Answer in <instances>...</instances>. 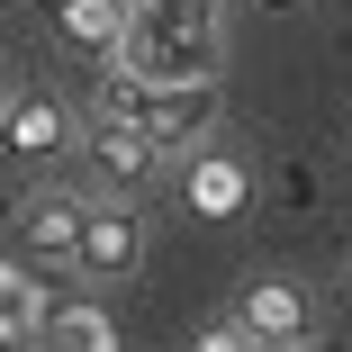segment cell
<instances>
[{"mask_svg":"<svg viewBox=\"0 0 352 352\" xmlns=\"http://www.w3.org/2000/svg\"><path fill=\"white\" fill-rule=\"evenodd\" d=\"M118 73L163 82V91H217V73H226V0H135Z\"/></svg>","mask_w":352,"mask_h":352,"instance_id":"1","label":"cell"},{"mask_svg":"<svg viewBox=\"0 0 352 352\" xmlns=\"http://www.w3.org/2000/svg\"><path fill=\"white\" fill-rule=\"evenodd\" d=\"M100 109H118V118L145 135V145H163V154L208 145V126H217V91H163V82H126V73H118V91H109Z\"/></svg>","mask_w":352,"mask_h":352,"instance_id":"2","label":"cell"},{"mask_svg":"<svg viewBox=\"0 0 352 352\" xmlns=\"http://www.w3.org/2000/svg\"><path fill=\"white\" fill-rule=\"evenodd\" d=\"M82 163H91V181H100L109 199H135V190H154V172H163L172 154L145 145L118 109H91V118H82Z\"/></svg>","mask_w":352,"mask_h":352,"instance_id":"3","label":"cell"},{"mask_svg":"<svg viewBox=\"0 0 352 352\" xmlns=\"http://www.w3.org/2000/svg\"><path fill=\"white\" fill-rule=\"evenodd\" d=\"M0 145H10L19 163H73L82 154V118L54 91H19L10 109H0Z\"/></svg>","mask_w":352,"mask_h":352,"instance_id":"4","label":"cell"},{"mask_svg":"<svg viewBox=\"0 0 352 352\" xmlns=\"http://www.w3.org/2000/svg\"><path fill=\"white\" fill-rule=\"evenodd\" d=\"M235 325H244V343H253V352H262V343H307V334H316V307H307L298 280H244Z\"/></svg>","mask_w":352,"mask_h":352,"instance_id":"5","label":"cell"},{"mask_svg":"<svg viewBox=\"0 0 352 352\" xmlns=\"http://www.w3.org/2000/svg\"><path fill=\"white\" fill-rule=\"evenodd\" d=\"M82 226H91V199H73V190H28L19 199L28 262H82Z\"/></svg>","mask_w":352,"mask_h":352,"instance_id":"6","label":"cell"},{"mask_svg":"<svg viewBox=\"0 0 352 352\" xmlns=\"http://www.w3.org/2000/svg\"><path fill=\"white\" fill-rule=\"evenodd\" d=\"M135 262H145V217H135L126 199H100L91 226H82V262H73V271H91V280H126Z\"/></svg>","mask_w":352,"mask_h":352,"instance_id":"7","label":"cell"},{"mask_svg":"<svg viewBox=\"0 0 352 352\" xmlns=\"http://www.w3.org/2000/svg\"><path fill=\"white\" fill-rule=\"evenodd\" d=\"M54 19H63V36H73L82 54H118V45H126V19H135V0H54Z\"/></svg>","mask_w":352,"mask_h":352,"instance_id":"8","label":"cell"},{"mask_svg":"<svg viewBox=\"0 0 352 352\" xmlns=\"http://www.w3.org/2000/svg\"><path fill=\"white\" fill-rule=\"evenodd\" d=\"M244 199H253V172L235 154H199L190 163V208H199V217H235Z\"/></svg>","mask_w":352,"mask_h":352,"instance_id":"9","label":"cell"},{"mask_svg":"<svg viewBox=\"0 0 352 352\" xmlns=\"http://www.w3.org/2000/svg\"><path fill=\"white\" fill-rule=\"evenodd\" d=\"M45 316H54V298L28 280V262H0V334H45Z\"/></svg>","mask_w":352,"mask_h":352,"instance_id":"10","label":"cell"},{"mask_svg":"<svg viewBox=\"0 0 352 352\" xmlns=\"http://www.w3.org/2000/svg\"><path fill=\"white\" fill-rule=\"evenodd\" d=\"M36 352H118V325L100 307H54L45 334H36Z\"/></svg>","mask_w":352,"mask_h":352,"instance_id":"11","label":"cell"},{"mask_svg":"<svg viewBox=\"0 0 352 352\" xmlns=\"http://www.w3.org/2000/svg\"><path fill=\"white\" fill-rule=\"evenodd\" d=\"M190 352H253V343H244V325H235V316H217V325H208Z\"/></svg>","mask_w":352,"mask_h":352,"instance_id":"12","label":"cell"},{"mask_svg":"<svg viewBox=\"0 0 352 352\" xmlns=\"http://www.w3.org/2000/svg\"><path fill=\"white\" fill-rule=\"evenodd\" d=\"M0 352H36V343H28V334H0Z\"/></svg>","mask_w":352,"mask_h":352,"instance_id":"13","label":"cell"},{"mask_svg":"<svg viewBox=\"0 0 352 352\" xmlns=\"http://www.w3.org/2000/svg\"><path fill=\"white\" fill-rule=\"evenodd\" d=\"M262 352H307V343H262Z\"/></svg>","mask_w":352,"mask_h":352,"instance_id":"14","label":"cell"},{"mask_svg":"<svg viewBox=\"0 0 352 352\" xmlns=\"http://www.w3.org/2000/svg\"><path fill=\"white\" fill-rule=\"evenodd\" d=\"M0 109H10V73H0Z\"/></svg>","mask_w":352,"mask_h":352,"instance_id":"15","label":"cell"},{"mask_svg":"<svg viewBox=\"0 0 352 352\" xmlns=\"http://www.w3.org/2000/svg\"><path fill=\"white\" fill-rule=\"evenodd\" d=\"M280 10H289V0H280Z\"/></svg>","mask_w":352,"mask_h":352,"instance_id":"16","label":"cell"}]
</instances>
